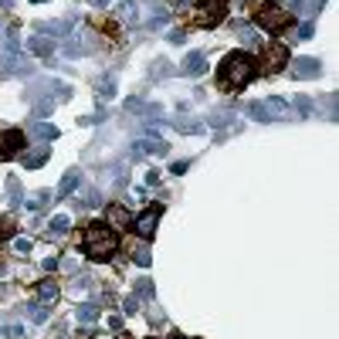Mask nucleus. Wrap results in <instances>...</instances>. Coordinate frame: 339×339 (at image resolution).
I'll use <instances>...</instances> for the list:
<instances>
[{"mask_svg": "<svg viewBox=\"0 0 339 339\" xmlns=\"http://www.w3.org/2000/svg\"><path fill=\"white\" fill-rule=\"evenodd\" d=\"M203 68H207V58H203V51H193V55L187 58V65H183V71H187V75H200Z\"/></svg>", "mask_w": 339, "mask_h": 339, "instance_id": "obj_13", "label": "nucleus"}, {"mask_svg": "<svg viewBox=\"0 0 339 339\" xmlns=\"http://www.w3.org/2000/svg\"><path fill=\"white\" fill-rule=\"evenodd\" d=\"M251 7H255V24H261L265 31L282 34L285 27H292V14L275 7V4H268V0H251Z\"/></svg>", "mask_w": 339, "mask_h": 339, "instance_id": "obj_3", "label": "nucleus"}, {"mask_svg": "<svg viewBox=\"0 0 339 339\" xmlns=\"http://www.w3.org/2000/svg\"><path fill=\"white\" fill-rule=\"evenodd\" d=\"M34 4H41V0H34Z\"/></svg>", "mask_w": 339, "mask_h": 339, "instance_id": "obj_27", "label": "nucleus"}, {"mask_svg": "<svg viewBox=\"0 0 339 339\" xmlns=\"http://www.w3.org/2000/svg\"><path fill=\"white\" fill-rule=\"evenodd\" d=\"M136 153H166V143H163V139H156V143H153V139H143V143L136 146Z\"/></svg>", "mask_w": 339, "mask_h": 339, "instance_id": "obj_15", "label": "nucleus"}, {"mask_svg": "<svg viewBox=\"0 0 339 339\" xmlns=\"http://www.w3.org/2000/svg\"><path fill=\"white\" fill-rule=\"evenodd\" d=\"M299 37H302V41L305 37H312V24H302V27H299Z\"/></svg>", "mask_w": 339, "mask_h": 339, "instance_id": "obj_26", "label": "nucleus"}, {"mask_svg": "<svg viewBox=\"0 0 339 339\" xmlns=\"http://www.w3.org/2000/svg\"><path fill=\"white\" fill-rule=\"evenodd\" d=\"M95 316H99V309H95V305H78V319H81V322H92Z\"/></svg>", "mask_w": 339, "mask_h": 339, "instance_id": "obj_21", "label": "nucleus"}, {"mask_svg": "<svg viewBox=\"0 0 339 339\" xmlns=\"http://www.w3.org/2000/svg\"><path fill=\"white\" fill-rule=\"evenodd\" d=\"M285 61H288V48L285 45H268L265 51H261V65L258 68H265L268 75H275V71L285 68Z\"/></svg>", "mask_w": 339, "mask_h": 339, "instance_id": "obj_6", "label": "nucleus"}, {"mask_svg": "<svg viewBox=\"0 0 339 339\" xmlns=\"http://www.w3.org/2000/svg\"><path fill=\"white\" fill-rule=\"evenodd\" d=\"M78 180H81V173L78 169H68L65 177H61V187H58V197H68V193L78 187Z\"/></svg>", "mask_w": 339, "mask_h": 339, "instance_id": "obj_12", "label": "nucleus"}, {"mask_svg": "<svg viewBox=\"0 0 339 339\" xmlns=\"http://www.w3.org/2000/svg\"><path fill=\"white\" fill-rule=\"evenodd\" d=\"M48 156H51V149H48V143H41L37 149L24 153V166H27V169H37L41 163H48Z\"/></svg>", "mask_w": 339, "mask_h": 339, "instance_id": "obj_9", "label": "nucleus"}, {"mask_svg": "<svg viewBox=\"0 0 339 339\" xmlns=\"http://www.w3.org/2000/svg\"><path fill=\"white\" fill-rule=\"evenodd\" d=\"M27 48H31L37 58H51V51H55V45H51L48 37H41V34H34L31 41H27Z\"/></svg>", "mask_w": 339, "mask_h": 339, "instance_id": "obj_11", "label": "nucleus"}, {"mask_svg": "<svg viewBox=\"0 0 339 339\" xmlns=\"http://www.w3.org/2000/svg\"><path fill=\"white\" fill-rule=\"evenodd\" d=\"M109 224H112L115 231H129V214H125L122 203H112V207H109Z\"/></svg>", "mask_w": 339, "mask_h": 339, "instance_id": "obj_10", "label": "nucleus"}, {"mask_svg": "<svg viewBox=\"0 0 339 339\" xmlns=\"http://www.w3.org/2000/svg\"><path fill=\"white\" fill-rule=\"evenodd\" d=\"M27 316H31L34 322H45V319L51 316V305H45V302H31V305H27Z\"/></svg>", "mask_w": 339, "mask_h": 339, "instance_id": "obj_14", "label": "nucleus"}, {"mask_svg": "<svg viewBox=\"0 0 339 339\" xmlns=\"http://www.w3.org/2000/svg\"><path fill=\"white\" fill-rule=\"evenodd\" d=\"M68 231V217H55L51 221V237H61Z\"/></svg>", "mask_w": 339, "mask_h": 339, "instance_id": "obj_20", "label": "nucleus"}, {"mask_svg": "<svg viewBox=\"0 0 339 339\" xmlns=\"http://www.w3.org/2000/svg\"><path fill=\"white\" fill-rule=\"evenodd\" d=\"M14 231H17V224H14L11 217H0V241H7V237H14Z\"/></svg>", "mask_w": 339, "mask_h": 339, "instance_id": "obj_18", "label": "nucleus"}, {"mask_svg": "<svg viewBox=\"0 0 339 339\" xmlns=\"http://www.w3.org/2000/svg\"><path fill=\"white\" fill-rule=\"evenodd\" d=\"M258 75V58L248 55V51H231V55L221 61V71H217V85L224 92H237L251 85Z\"/></svg>", "mask_w": 339, "mask_h": 339, "instance_id": "obj_1", "label": "nucleus"}, {"mask_svg": "<svg viewBox=\"0 0 339 339\" xmlns=\"http://www.w3.org/2000/svg\"><path fill=\"white\" fill-rule=\"evenodd\" d=\"M133 258H136V265H139V268H149V261H153V258L146 255V251H136Z\"/></svg>", "mask_w": 339, "mask_h": 339, "instance_id": "obj_23", "label": "nucleus"}, {"mask_svg": "<svg viewBox=\"0 0 339 339\" xmlns=\"http://www.w3.org/2000/svg\"><path fill=\"white\" fill-rule=\"evenodd\" d=\"M292 71L299 75V78H312V75H319V71H322V65H319L316 58H299V61L292 65Z\"/></svg>", "mask_w": 339, "mask_h": 339, "instance_id": "obj_8", "label": "nucleus"}, {"mask_svg": "<svg viewBox=\"0 0 339 339\" xmlns=\"http://www.w3.org/2000/svg\"><path fill=\"white\" fill-rule=\"evenodd\" d=\"M14 251H17V255H27V251H31V241H24V237H21V241L14 244Z\"/></svg>", "mask_w": 339, "mask_h": 339, "instance_id": "obj_24", "label": "nucleus"}, {"mask_svg": "<svg viewBox=\"0 0 339 339\" xmlns=\"http://www.w3.org/2000/svg\"><path fill=\"white\" fill-rule=\"evenodd\" d=\"M99 92H102V95H105V99H109V95H112V92H115V81L109 78V81H105V85H99Z\"/></svg>", "mask_w": 339, "mask_h": 339, "instance_id": "obj_25", "label": "nucleus"}, {"mask_svg": "<svg viewBox=\"0 0 339 339\" xmlns=\"http://www.w3.org/2000/svg\"><path fill=\"white\" fill-rule=\"evenodd\" d=\"M81 248H85V255L92 261H109L119 251V241H115V234L105 224H89L85 237H81Z\"/></svg>", "mask_w": 339, "mask_h": 339, "instance_id": "obj_2", "label": "nucleus"}, {"mask_svg": "<svg viewBox=\"0 0 339 339\" xmlns=\"http://www.w3.org/2000/svg\"><path fill=\"white\" fill-rule=\"evenodd\" d=\"M55 200V197H51V193H37V197H31V200H27V207H31V210H41V207H45V203H51Z\"/></svg>", "mask_w": 339, "mask_h": 339, "instance_id": "obj_19", "label": "nucleus"}, {"mask_svg": "<svg viewBox=\"0 0 339 339\" xmlns=\"http://www.w3.org/2000/svg\"><path fill=\"white\" fill-rule=\"evenodd\" d=\"M37 295H41V299H48V302H55V299H58V285L48 278V282L37 285Z\"/></svg>", "mask_w": 339, "mask_h": 339, "instance_id": "obj_16", "label": "nucleus"}, {"mask_svg": "<svg viewBox=\"0 0 339 339\" xmlns=\"http://www.w3.org/2000/svg\"><path fill=\"white\" fill-rule=\"evenodd\" d=\"M24 146H27V136L21 129H7V133L0 136V163L17 156V153H24Z\"/></svg>", "mask_w": 339, "mask_h": 339, "instance_id": "obj_5", "label": "nucleus"}, {"mask_svg": "<svg viewBox=\"0 0 339 339\" xmlns=\"http://www.w3.org/2000/svg\"><path fill=\"white\" fill-rule=\"evenodd\" d=\"M227 0H197V11H193V24L200 27H214V24L224 21Z\"/></svg>", "mask_w": 339, "mask_h": 339, "instance_id": "obj_4", "label": "nucleus"}, {"mask_svg": "<svg viewBox=\"0 0 339 339\" xmlns=\"http://www.w3.org/2000/svg\"><path fill=\"white\" fill-rule=\"evenodd\" d=\"M4 332H7L11 339H21V336H24V326H17V322H7V329H4Z\"/></svg>", "mask_w": 339, "mask_h": 339, "instance_id": "obj_22", "label": "nucleus"}, {"mask_svg": "<svg viewBox=\"0 0 339 339\" xmlns=\"http://www.w3.org/2000/svg\"><path fill=\"white\" fill-rule=\"evenodd\" d=\"M159 214H163V207H146V210H143V214L136 217V224H133V231L139 237H153L156 234V221H159Z\"/></svg>", "mask_w": 339, "mask_h": 339, "instance_id": "obj_7", "label": "nucleus"}, {"mask_svg": "<svg viewBox=\"0 0 339 339\" xmlns=\"http://www.w3.org/2000/svg\"><path fill=\"white\" fill-rule=\"evenodd\" d=\"M34 136H37V139H58V129H55V125L37 122V125H34Z\"/></svg>", "mask_w": 339, "mask_h": 339, "instance_id": "obj_17", "label": "nucleus"}]
</instances>
